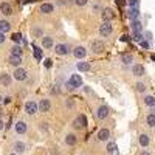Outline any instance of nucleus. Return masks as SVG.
Instances as JSON below:
<instances>
[{
  "label": "nucleus",
  "instance_id": "35",
  "mask_svg": "<svg viewBox=\"0 0 155 155\" xmlns=\"http://www.w3.org/2000/svg\"><path fill=\"white\" fill-rule=\"evenodd\" d=\"M127 3H129V6H130V8H135V6H138L140 0H127Z\"/></svg>",
  "mask_w": 155,
  "mask_h": 155
},
{
  "label": "nucleus",
  "instance_id": "40",
  "mask_svg": "<svg viewBox=\"0 0 155 155\" xmlns=\"http://www.w3.org/2000/svg\"><path fill=\"white\" fill-rule=\"evenodd\" d=\"M44 65L47 67V68H50L53 65V62H51V59H45V62H44Z\"/></svg>",
  "mask_w": 155,
  "mask_h": 155
},
{
  "label": "nucleus",
  "instance_id": "34",
  "mask_svg": "<svg viewBox=\"0 0 155 155\" xmlns=\"http://www.w3.org/2000/svg\"><path fill=\"white\" fill-rule=\"evenodd\" d=\"M135 89H136V92L143 93V92H144V90H146V85H144L143 82H138V84H136V85H135Z\"/></svg>",
  "mask_w": 155,
  "mask_h": 155
},
{
  "label": "nucleus",
  "instance_id": "42",
  "mask_svg": "<svg viewBox=\"0 0 155 155\" xmlns=\"http://www.w3.org/2000/svg\"><path fill=\"white\" fill-rule=\"evenodd\" d=\"M6 40V37H5V33H2V31H0V44H3Z\"/></svg>",
  "mask_w": 155,
  "mask_h": 155
},
{
  "label": "nucleus",
  "instance_id": "28",
  "mask_svg": "<svg viewBox=\"0 0 155 155\" xmlns=\"http://www.w3.org/2000/svg\"><path fill=\"white\" fill-rule=\"evenodd\" d=\"M144 104L149 107H155V98L150 96V95H147V96H144Z\"/></svg>",
  "mask_w": 155,
  "mask_h": 155
},
{
  "label": "nucleus",
  "instance_id": "37",
  "mask_svg": "<svg viewBox=\"0 0 155 155\" xmlns=\"http://www.w3.org/2000/svg\"><path fill=\"white\" fill-rule=\"evenodd\" d=\"M87 3H89V0H75V5H78V6H84Z\"/></svg>",
  "mask_w": 155,
  "mask_h": 155
},
{
  "label": "nucleus",
  "instance_id": "13",
  "mask_svg": "<svg viewBox=\"0 0 155 155\" xmlns=\"http://www.w3.org/2000/svg\"><path fill=\"white\" fill-rule=\"evenodd\" d=\"M101 16H102L104 22H110V20L115 19V12H113V10H110V8H106V10L101 12Z\"/></svg>",
  "mask_w": 155,
  "mask_h": 155
},
{
  "label": "nucleus",
  "instance_id": "12",
  "mask_svg": "<svg viewBox=\"0 0 155 155\" xmlns=\"http://www.w3.org/2000/svg\"><path fill=\"white\" fill-rule=\"evenodd\" d=\"M0 12H2L3 16H11L12 14V6L8 2L0 3Z\"/></svg>",
  "mask_w": 155,
  "mask_h": 155
},
{
  "label": "nucleus",
  "instance_id": "32",
  "mask_svg": "<svg viewBox=\"0 0 155 155\" xmlns=\"http://www.w3.org/2000/svg\"><path fill=\"white\" fill-rule=\"evenodd\" d=\"M122 62H124V64H130L132 61H134V56H132V54H129V53H127V54H122Z\"/></svg>",
  "mask_w": 155,
  "mask_h": 155
},
{
  "label": "nucleus",
  "instance_id": "22",
  "mask_svg": "<svg viewBox=\"0 0 155 155\" xmlns=\"http://www.w3.org/2000/svg\"><path fill=\"white\" fill-rule=\"evenodd\" d=\"M138 143L140 146H143V147H147L149 143H150V138H149V135H146V134H141L140 135V138H138Z\"/></svg>",
  "mask_w": 155,
  "mask_h": 155
},
{
  "label": "nucleus",
  "instance_id": "20",
  "mask_svg": "<svg viewBox=\"0 0 155 155\" xmlns=\"http://www.w3.org/2000/svg\"><path fill=\"white\" fill-rule=\"evenodd\" d=\"M11 81H12L11 75H8V73H2V75H0V84H2V85L8 87V85L11 84Z\"/></svg>",
  "mask_w": 155,
  "mask_h": 155
},
{
  "label": "nucleus",
  "instance_id": "36",
  "mask_svg": "<svg viewBox=\"0 0 155 155\" xmlns=\"http://www.w3.org/2000/svg\"><path fill=\"white\" fill-rule=\"evenodd\" d=\"M134 40L141 42V40H143V34H141V33H134Z\"/></svg>",
  "mask_w": 155,
  "mask_h": 155
},
{
  "label": "nucleus",
  "instance_id": "33",
  "mask_svg": "<svg viewBox=\"0 0 155 155\" xmlns=\"http://www.w3.org/2000/svg\"><path fill=\"white\" fill-rule=\"evenodd\" d=\"M12 42H16V44H19L20 42V40H22V34L20 33H14V34H12Z\"/></svg>",
  "mask_w": 155,
  "mask_h": 155
},
{
  "label": "nucleus",
  "instance_id": "47",
  "mask_svg": "<svg viewBox=\"0 0 155 155\" xmlns=\"http://www.w3.org/2000/svg\"><path fill=\"white\" fill-rule=\"evenodd\" d=\"M140 155H152V154H150V152H147V150H143V152H141Z\"/></svg>",
  "mask_w": 155,
  "mask_h": 155
},
{
  "label": "nucleus",
  "instance_id": "18",
  "mask_svg": "<svg viewBox=\"0 0 155 155\" xmlns=\"http://www.w3.org/2000/svg\"><path fill=\"white\" fill-rule=\"evenodd\" d=\"M132 73H134V76H143L144 67L141 65V64H135V65H132Z\"/></svg>",
  "mask_w": 155,
  "mask_h": 155
},
{
  "label": "nucleus",
  "instance_id": "1",
  "mask_svg": "<svg viewBox=\"0 0 155 155\" xmlns=\"http://www.w3.org/2000/svg\"><path fill=\"white\" fill-rule=\"evenodd\" d=\"M113 31V26L110 22H102L101 25H99V34L102 36V37H107V36H110Z\"/></svg>",
  "mask_w": 155,
  "mask_h": 155
},
{
  "label": "nucleus",
  "instance_id": "39",
  "mask_svg": "<svg viewBox=\"0 0 155 155\" xmlns=\"http://www.w3.org/2000/svg\"><path fill=\"white\" fill-rule=\"evenodd\" d=\"M65 90H68V92H73V90H75V87H73L70 82H65Z\"/></svg>",
  "mask_w": 155,
  "mask_h": 155
},
{
  "label": "nucleus",
  "instance_id": "14",
  "mask_svg": "<svg viewBox=\"0 0 155 155\" xmlns=\"http://www.w3.org/2000/svg\"><path fill=\"white\" fill-rule=\"evenodd\" d=\"M68 82H70L75 89H78V87H81V85H82V78H81L79 75H71Z\"/></svg>",
  "mask_w": 155,
  "mask_h": 155
},
{
  "label": "nucleus",
  "instance_id": "21",
  "mask_svg": "<svg viewBox=\"0 0 155 155\" xmlns=\"http://www.w3.org/2000/svg\"><path fill=\"white\" fill-rule=\"evenodd\" d=\"M127 16H129V19L132 20H136L140 17V11H138V8H129V11H127Z\"/></svg>",
  "mask_w": 155,
  "mask_h": 155
},
{
  "label": "nucleus",
  "instance_id": "25",
  "mask_svg": "<svg viewBox=\"0 0 155 155\" xmlns=\"http://www.w3.org/2000/svg\"><path fill=\"white\" fill-rule=\"evenodd\" d=\"M132 30H134V33H141V30H143V25H141V22L136 19V20H132Z\"/></svg>",
  "mask_w": 155,
  "mask_h": 155
},
{
  "label": "nucleus",
  "instance_id": "50",
  "mask_svg": "<svg viewBox=\"0 0 155 155\" xmlns=\"http://www.w3.org/2000/svg\"><path fill=\"white\" fill-rule=\"evenodd\" d=\"M10 155H19V154H16V152H11Z\"/></svg>",
  "mask_w": 155,
  "mask_h": 155
},
{
  "label": "nucleus",
  "instance_id": "38",
  "mask_svg": "<svg viewBox=\"0 0 155 155\" xmlns=\"http://www.w3.org/2000/svg\"><path fill=\"white\" fill-rule=\"evenodd\" d=\"M113 150H115V144H113V143H110V144L107 146V152H109V154H112Z\"/></svg>",
  "mask_w": 155,
  "mask_h": 155
},
{
  "label": "nucleus",
  "instance_id": "43",
  "mask_svg": "<svg viewBox=\"0 0 155 155\" xmlns=\"http://www.w3.org/2000/svg\"><path fill=\"white\" fill-rule=\"evenodd\" d=\"M3 129H5V122H3V120L0 118V132H2Z\"/></svg>",
  "mask_w": 155,
  "mask_h": 155
},
{
  "label": "nucleus",
  "instance_id": "51",
  "mask_svg": "<svg viewBox=\"0 0 155 155\" xmlns=\"http://www.w3.org/2000/svg\"><path fill=\"white\" fill-rule=\"evenodd\" d=\"M0 104H2V98H0Z\"/></svg>",
  "mask_w": 155,
  "mask_h": 155
},
{
  "label": "nucleus",
  "instance_id": "24",
  "mask_svg": "<svg viewBox=\"0 0 155 155\" xmlns=\"http://www.w3.org/2000/svg\"><path fill=\"white\" fill-rule=\"evenodd\" d=\"M0 31H2V33L11 31V24L8 20H0Z\"/></svg>",
  "mask_w": 155,
  "mask_h": 155
},
{
  "label": "nucleus",
  "instance_id": "41",
  "mask_svg": "<svg viewBox=\"0 0 155 155\" xmlns=\"http://www.w3.org/2000/svg\"><path fill=\"white\" fill-rule=\"evenodd\" d=\"M67 107H75V101H73V99H67Z\"/></svg>",
  "mask_w": 155,
  "mask_h": 155
},
{
  "label": "nucleus",
  "instance_id": "27",
  "mask_svg": "<svg viewBox=\"0 0 155 155\" xmlns=\"http://www.w3.org/2000/svg\"><path fill=\"white\" fill-rule=\"evenodd\" d=\"M146 124L149 127H155V115L154 113H149V115L146 116Z\"/></svg>",
  "mask_w": 155,
  "mask_h": 155
},
{
  "label": "nucleus",
  "instance_id": "29",
  "mask_svg": "<svg viewBox=\"0 0 155 155\" xmlns=\"http://www.w3.org/2000/svg\"><path fill=\"white\" fill-rule=\"evenodd\" d=\"M31 34H33V37H40V36H44V30L39 28V26H34L31 30Z\"/></svg>",
  "mask_w": 155,
  "mask_h": 155
},
{
  "label": "nucleus",
  "instance_id": "46",
  "mask_svg": "<svg viewBox=\"0 0 155 155\" xmlns=\"http://www.w3.org/2000/svg\"><path fill=\"white\" fill-rule=\"evenodd\" d=\"M3 102H5V104H10V102H11V98H10V96L5 98V101H3Z\"/></svg>",
  "mask_w": 155,
  "mask_h": 155
},
{
  "label": "nucleus",
  "instance_id": "49",
  "mask_svg": "<svg viewBox=\"0 0 155 155\" xmlns=\"http://www.w3.org/2000/svg\"><path fill=\"white\" fill-rule=\"evenodd\" d=\"M2 115H3V112H2V109H0V118H2Z\"/></svg>",
  "mask_w": 155,
  "mask_h": 155
},
{
  "label": "nucleus",
  "instance_id": "44",
  "mask_svg": "<svg viewBox=\"0 0 155 155\" xmlns=\"http://www.w3.org/2000/svg\"><path fill=\"white\" fill-rule=\"evenodd\" d=\"M141 47H143V48H149V44L144 42V40H141Z\"/></svg>",
  "mask_w": 155,
  "mask_h": 155
},
{
  "label": "nucleus",
  "instance_id": "7",
  "mask_svg": "<svg viewBox=\"0 0 155 155\" xmlns=\"http://www.w3.org/2000/svg\"><path fill=\"white\" fill-rule=\"evenodd\" d=\"M14 130H16L17 135H24V134H26V130H28V126H26L25 121H17L14 124Z\"/></svg>",
  "mask_w": 155,
  "mask_h": 155
},
{
  "label": "nucleus",
  "instance_id": "23",
  "mask_svg": "<svg viewBox=\"0 0 155 155\" xmlns=\"http://www.w3.org/2000/svg\"><path fill=\"white\" fill-rule=\"evenodd\" d=\"M10 64H11L12 67H20L22 57H20V56H14V54H11V56H10Z\"/></svg>",
  "mask_w": 155,
  "mask_h": 155
},
{
  "label": "nucleus",
  "instance_id": "4",
  "mask_svg": "<svg viewBox=\"0 0 155 155\" xmlns=\"http://www.w3.org/2000/svg\"><path fill=\"white\" fill-rule=\"evenodd\" d=\"M54 51H56L57 56H67V54L70 53V47H68L67 44H57L56 47H54Z\"/></svg>",
  "mask_w": 155,
  "mask_h": 155
},
{
  "label": "nucleus",
  "instance_id": "5",
  "mask_svg": "<svg viewBox=\"0 0 155 155\" xmlns=\"http://www.w3.org/2000/svg\"><path fill=\"white\" fill-rule=\"evenodd\" d=\"M104 44L101 42V40H93L92 42V45H90V50L95 53V54H101V53H104Z\"/></svg>",
  "mask_w": 155,
  "mask_h": 155
},
{
  "label": "nucleus",
  "instance_id": "2",
  "mask_svg": "<svg viewBox=\"0 0 155 155\" xmlns=\"http://www.w3.org/2000/svg\"><path fill=\"white\" fill-rule=\"evenodd\" d=\"M85 126H87V118H85L84 115H78L75 120H73V127L78 129V130L84 129Z\"/></svg>",
  "mask_w": 155,
  "mask_h": 155
},
{
  "label": "nucleus",
  "instance_id": "31",
  "mask_svg": "<svg viewBox=\"0 0 155 155\" xmlns=\"http://www.w3.org/2000/svg\"><path fill=\"white\" fill-rule=\"evenodd\" d=\"M11 54H14V56H20L22 54V48L19 45H14V47L11 48Z\"/></svg>",
  "mask_w": 155,
  "mask_h": 155
},
{
  "label": "nucleus",
  "instance_id": "26",
  "mask_svg": "<svg viewBox=\"0 0 155 155\" xmlns=\"http://www.w3.org/2000/svg\"><path fill=\"white\" fill-rule=\"evenodd\" d=\"M76 68H78V70H79V71H89L90 70V64L89 62H78L76 64Z\"/></svg>",
  "mask_w": 155,
  "mask_h": 155
},
{
  "label": "nucleus",
  "instance_id": "9",
  "mask_svg": "<svg viewBox=\"0 0 155 155\" xmlns=\"http://www.w3.org/2000/svg\"><path fill=\"white\" fill-rule=\"evenodd\" d=\"M12 149H14L16 154H24V152H26V143H24V141H14L12 143Z\"/></svg>",
  "mask_w": 155,
  "mask_h": 155
},
{
  "label": "nucleus",
  "instance_id": "48",
  "mask_svg": "<svg viewBox=\"0 0 155 155\" xmlns=\"http://www.w3.org/2000/svg\"><path fill=\"white\" fill-rule=\"evenodd\" d=\"M116 2H118V3H120V5H122V0H116Z\"/></svg>",
  "mask_w": 155,
  "mask_h": 155
},
{
  "label": "nucleus",
  "instance_id": "17",
  "mask_svg": "<svg viewBox=\"0 0 155 155\" xmlns=\"http://www.w3.org/2000/svg\"><path fill=\"white\" fill-rule=\"evenodd\" d=\"M65 144L67 146H76L78 144V136L75 134H67L65 135Z\"/></svg>",
  "mask_w": 155,
  "mask_h": 155
},
{
  "label": "nucleus",
  "instance_id": "15",
  "mask_svg": "<svg viewBox=\"0 0 155 155\" xmlns=\"http://www.w3.org/2000/svg\"><path fill=\"white\" fill-rule=\"evenodd\" d=\"M39 11L42 12V14H51L54 11V5L53 3H42L40 8H39Z\"/></svg>",
  "mask_w": 155,
  "mask_h": 155
},
{
  "label": "nucleus",
  "instance_id": "6",
  "mask_svg": "<svg viewBox=\"0 0 155 155\" xmlns=\"http://www.w3.org/2000/svg\"><path fill=\"white\" fill-rule=\"evenodd\" d=\"M25 112L28 113V115H36L39 110H37V102L34 101H28L25 102Z\"/></svg>",
  "mask_w": 155,
  "mask_h": 155
},
{
  "label": "nucleus",
  "instance_id": "3",
  "mask_svg": "<svg viewBox=\"0 0 155 155\" xmlns=\"http://www.w3.org/2000/svg\"><path fill=\"white\" fill-rule=\"evenodd\" d=\"M37 110L39 112H42V113H47L51 110V101L47 98H44V99H40L39 104H37Z\"/></svg>",
  "mask_w": 155,
  "mask_h": 155
},
{
  "label": "nucleus",
  "instance_id": "30",
  "mask_svg": "<svg viewBox=\"0 0 155 155\" xmlns=\"http://www.w3.org/2000/svg\"><path fill=\"white\" fill-rule=\"evenodd\" d=\"M33 50H34V57L37 59V61H42V57H44L42 50H39L37 47H33Z\"/></svg>",
  "mask_w": 155,
  "mask_h": 155
},
{
  "label": "nucleus",
  "instance_id": "45",
  "mask_svg": "<svg viewBox=\"0 0 155 155\" xmlns=\"http://www.w3.org/2000/svg\"><path fill=\"white\" fill-rule=\"evenodd\" d=\"M146 39L150 40V39H152V34H150V33H146Z\"/></svg>",
  "mask_w": 155,
  "mask_h": 155
},
{
  "label": "nucleus",
  "instance_id": "8",
  "mask_svg": "<svg viewBox=\"0 0 155 155\" xmlns=\"http://www.w3.org/2000/svg\"><path fill=\"white\" fill-rule=\"evenodd\" d=\"M109 116V107L107 106H99L96 109V118L98 120H106Z\"/></svg>",
  "mask_w": 155,
  "mask_h": 155
},
{
  "label": "nucleus",
  "instance_id": "11",
  "mask_svg": "<svg viewBox=\"0 0 155 155\" xmlns=\"http://www.w3.org/2000/svg\"><path fill=\"white\" fill-rule=\"evenodd\" d=\"M98 140L99 141H109L110 140V130L106 129V127H102V129H99L98 130Z\"/></svg>",
  "mask_w": 155,
  "mask_h": 155
},
{
  "label": "nucleus",
  "instance_id": "10",
  "mask_svg": "<svg viewBox=\"0 0 155 155\" xmlns=\"http://www.w3.org/2000/svg\"><path fill=\"white\" fill-rule=\"evenodd\" d=\"M26 76H28V73H26L25 68L17 67L16 70H14V79H17V81H25Z\"/></svg>",
  "mask_w": 155,
  "mask_h": 155
},
{
  "label": "nucleus",
  "instance_id": "16",
  "mask_svg": "<svg viewBox=\"0 0 155 155\" xmlns=\"http://www.w3.org/2000/svg\"><path fill=\"white\" fill-rule=\"evenodd\" d=\"M85 54H87V50H85L84 47H76L75 50H73V56H75L76 59H84Z\"/></svg>",
  "mask_w": 155,
  "mask_h": 155
},
{
  "label": "nucleus",
  "instance_id": "19",
  "mask_svg": "<svg viewBox=\"0 0 155 155\" xmlns=\"http://www.w3.org/2000/svg\"><path fill=\"white\" fill-rule=\"evenodd\" d=\"M42 45H44V48H47V50H51L53 48V37H50V36H42Z\"/></svg>",
  "mask_w": 155,
  "mask_h": 155
}]
</instances>
